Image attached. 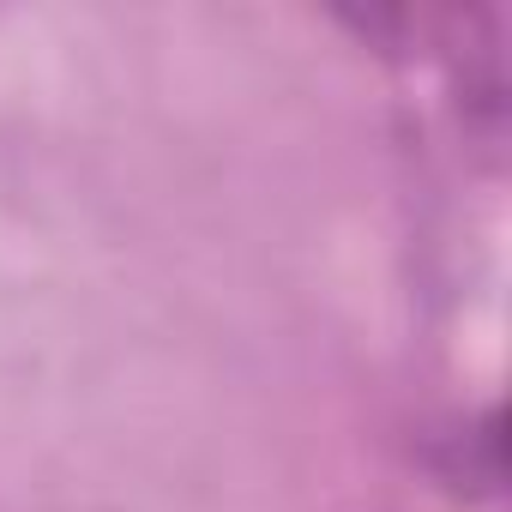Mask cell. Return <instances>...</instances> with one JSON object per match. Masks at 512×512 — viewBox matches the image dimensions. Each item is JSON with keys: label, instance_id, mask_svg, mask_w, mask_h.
<instances>
[]
</instances>
